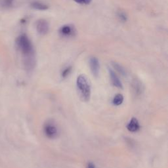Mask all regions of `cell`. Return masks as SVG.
<instances>
[{
  "mask_svg": "<svg viewBox=\"0 0 168 168\" xmlns=\"http://www.w3.org/2000/svg\"><path fill=\"white\" fill-rule=\"evenodd\" d=\"M36 30L40 35H45L49 30V25L45 19H40L36 22Z\"/></svg>",
  "mask_w": 168,
  "mask_h": 168,
  "instance_id": "obj_3",
  "label": "cell"
},
{
  "mask_svg": "<svg viewBox=\"0 0 168 168\" xmlns=\"http://www.w3.org/2000/svg\"><path fill=\"white\" fill-rule=\"evenodd\" d=\"M16 44L23 56L25 68L32 70L35 66V55L31 41L26 34H21L17 38Z\"/></svg>",
  "mask_w": 168,
  "mask_h": 168,
  "instance_id": "obj_1",
  "label": "cell"
},
{
  "mask_svg": "<svg viewBox=\"0 0 168 168\" xmlns=\"http://www.w3.org/2000/svg\"><path fill=\"white\" fill-rule=\"evenodd\" d=\"M127 130L131 132H137L140 129V125H139V121L135 118H133L128 124L127 125Z\"/></svg>",
  "mask_w": 168,
  "mask_h": 168,
  "instance_id": "obj_8",
  "label": "cell"
},
{
  "mask_svg": "<svg viewBox=\"0 0 168 168\" xmlns=\"http://www.w3.org/2000/svg\"><path fill=\"white\" fill-rule=\"evenodd\" d=\"M86 168H95V165L93 162H89Z\"/></svg>",
  "mask_w": 168,
  "mask_h": 168,
  "instance_id": "obj_17",
  "label": "cell"
},
{
  "mask_svg": "<svg viewBox=\"0 0 168 168\" xmlns=\"http://www.w3.org/2000/svg\"><path fill=\"white\" fill-rule=\"evenodd\" d=\"M123 101V96L122 94H117L113 99L112 103L116 106H119L122 104Z\"/></svg>",
  "mask_w": 168,
  "mask_h": 168,
  "instance_id": "obj_11",
  "label": "cell"
},
{
  "mask_svg": "<svg viewBox=\"0 0 168 168\" xmlns=\"http://www.w3.org/2000/svg\"><path fill=\"white\" fill-rule=\"evenodd\" d=\"M59 33L63 37H72L76 34V29L72 25H65L61 26Z\"/></svg>",
  "mask_w": 168,
  "mask_h": 168,
  "instance_id": "obj_4",
  "label": "cell"
},
{
  "mask_svg": "<svg viewBox=\"0 0 168 168\" xmlns=\"http://www.w3.org/2000/svg\"><path fill=\"white\" fill-rule=\"evenodd\" d=\"M31 7L36 9V10H40V11H45L49 9V6L47 5L41 3L40 2H33L31 3Z\"/></svg>",
  "mask_w": 168,
  "mask_h": 168,
  "instance_id": "obj_10",
  "label": "cell"
},
{
  "mask_svg": "<svg viewBox=\"0 0 168 168\" xmlns=\"http://www.w3.org/2000/svg\"><path fill=\"white\" fill-rule=\"evenodd\" d=\"M109 75H110V80H111L112 84L115 87H116L118 88H123V85L121 82V81L119 80V78L117 76V75L116 74V73L114 72L111 70L109 69Z\"/></svg>",
  "mask_w": 168,
  "mask_h": 168,
  "instance_id": "obj_7",
  "label": "cell"
},
{
  "mask_svg": "<svg viewBox=\"0 0 168 168\" xmlns=\"http://www.w3.org/2000/svg\"><path fill=\"white\" fill-rule=\"evenodd\" d=\"M118 17L119 18V21H121L122 22H126L127 20V15L126 13H125L123 11H118Z\"/></svg>",
  "mask_w": 168,
  "mask_h": 168,
  "instance_id": "obj_14",
  "label": "cell"
},
{
  "mask_svg": "<svg viewBox=\"0 0 168 168\" xmlns=\"http://www.w3.org/2000/svg\"><path fill=\"white\" fill-rule=\"evenodd\" d=\"M14 0H3V6L5 7H9L13 4Z\"/></svg>",
  "mask_w": 168,
  "mask_h": 168,
  "instance_id": "obj_16",
  "label": "cell"
},
{
  "mask_svg": "<svg viewBox=\"0 0 168 168\" xmlns=\"http://www.w3.org/2000/svg\"><path fill=\"white\" fill-rule=\"evenodd\" d=\"M74 1L80 5H89L92 2V0H74Z\"/></svg>",
  "mask_w": 168,
  "mask_h": 168,
  "instance_id": "obj_15",
  "label": "cell"
},
{
  "mask_svg": "<svg viewBox=\"0 0 168 168\" xmlns=\"http://www.w3.org/2000/svg\"><path fill=\"white\" fill-rule=\"evenodd\" d=\"M77 89L80 99L85 102H88L91 97V85L87 76L80 74L76 80Z\"/></svg>",
  "mask_w": 168,
  "mask_h": 168,
  "instance_id": "obj_2",
  "label": "cell"
},
{
  "mask_svg": "<svg viewBox=\"0 0 168 168\" xmlns=\"http://www.w3.org/2000/svg\"><path fill=\"white\" fill-rule=\"evenodd\" d=\"M72 69V66H69L66 67V68H64V69L62 70V72H61L62 78H66V77H68L69 76V74H70V72H71Z\"/></svg>",
  "mask_w": 168,
  "mask_h": 168,
  "instance_id": "obj_12",
  "label": "cell"
},
{
  "mask_svg": "<svg viewBox=\"0 0 168 168\" xmlns=\"http://www.w3.org/2000/svg\"><path fill=\"white\" fill-rule=\"evenodd\" d=\"M112 66L119 73H120L121 74H123V75L126 74V71H125L124 68L121 65H119L118 63H117V62H112Z\"/></svg>",
  "mask_w": 168,
  "mask_h": 168,
  "instance_id": "obj_13",
  "label": "cell"
},
{
  "mask_svg": "<svg viewBox=\"0 0 168 168\" xmlns=\"http://www.w3.org/2000/svg\"><path fill=\"white\" fill-rule=\"evenodd\" d=\"M45 135L50 139H53L57 135V129L53 124L47 123L44 127Z\"/></svg>",
  "mask_w": 168,
  "mask_h": 168,
  "instance_id": "obj_6",
  "label": "cell"
},
{
  "mask_svg": "<svg viewBox=\"0 0 168 168\" xmlns=\"http://www.w3.org/2000/svg\"><path fill=\"white\" fill-rule=\"evenodd\" d=\"M132 88L134 92L136 93V95H140L143 92L144 86L143 84L141 82V81H139L137 79L133 80L132 84Z\"/></svg>",
  "mask_w": 168,
  "mask_h": 168,
  "instance_id": "obj_9",
  "label": "cell"
},
{
  "mask_svg": "<svg viewBox=\"0 0 168 168\" xmlns=\"http://www.w3.org/2000/svg\"><path fill=\"white\" fill-rule=\"evenodd\" d=\"M89 66L93 75L95 77H98L100 70V64L99 59L96 57H91L89 59Z\"/></svg>",
  "mask_w": 168,
  "mask_h": 168,
  "instance_id": "obj_5",
  "label": "cell"
}]
</instances>
